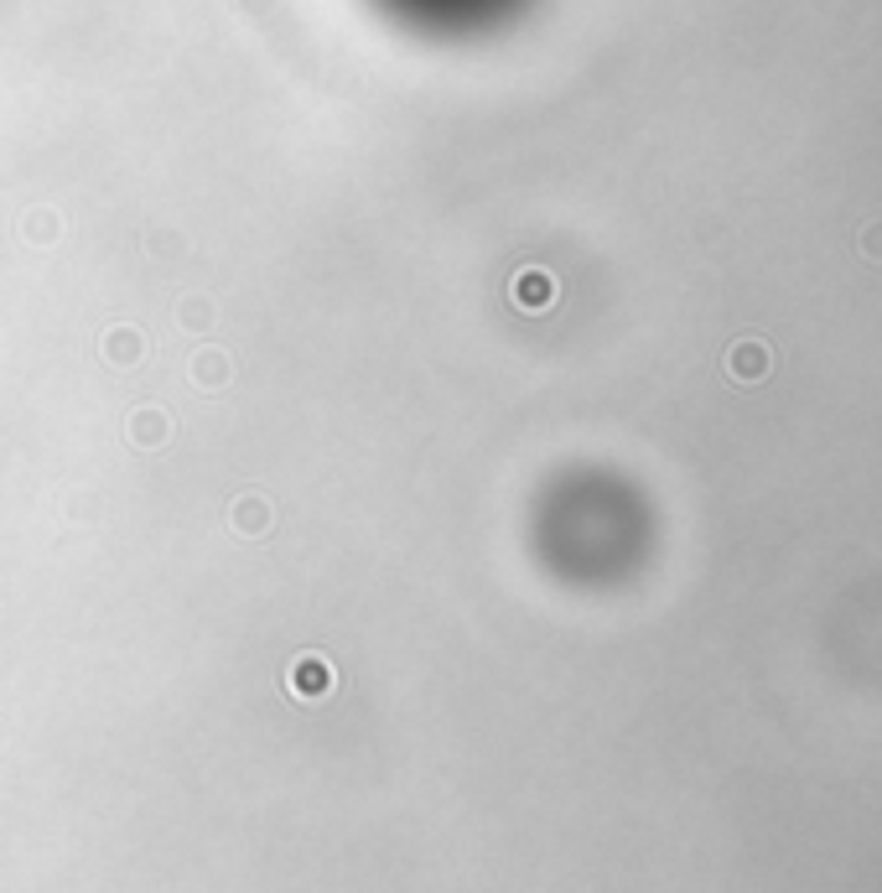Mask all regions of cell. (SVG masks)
Wrapping results in <instances>:
<instances>
[{
	"mask_svg": "<svg viewBox=\"0 0 882 893\" xmlns=\"http://www.w3.org/2000/svg\"><path fill=\"white\" fill-rule=\"evenodd\" d=\"M379 5L426 37H483L499 21H509L525 0H379Z\"/></svg>",
	"mask_w": 882,
	"mask_h": 893,
	"instance_id": "cell-1",
	"label": "cell"
}]
</instances>
